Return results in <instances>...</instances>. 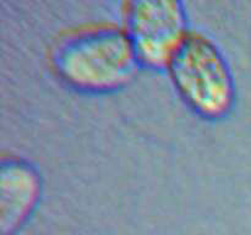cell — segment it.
<instances>
[{"mask_svg":"<svg viewBox=\"0 0 251 235\" xmlns=\"http://www.w3.org/2000/svg\"><path fill=\"white\" fill-rule=\"evenodd\" d=\"M48 60L61 83L91 94L125 87L141 68L120 24L108 22L82 24L61 33L51 43Z\"/></svg>","mask_w":251,"mask_h":235,"instance_id":"cell-1","label":"cell"},{"mask_svg":"<svg viewBox=\"0 0 251 235\" xmlns=\"http://www.w3.org/2000/svg\"><path fill=\"white\" fill-rule=\"evenodd\" d=\"M166 70L179 98L201 119H225L234 108L237 93L232 68L207 34L190 31Z\"/></svg>","mask_w":251,"mask_h":235,"instance_id":"cell-2","label":"cell"},{"mask_svg":"<svg viewBox=\"0 0 251 235\" xmlns=\"http://www.w3.org/2000/svg\"><path fill=\"white\" fill-rule=\"evenodd\" d=\"M120 26L135 51L140 66L166 69L190 29L180 1H127Z\"/></svg>","mask_w":251,"mask_h":235,"instance_id":"cell-3","label":"cell"},{"mask_svg":"<svg viewBox=\"0 0 251 235\" xmlns=\"http://www.w3.org/2000/svg\"><path fill=\"white\" fill-rule=\"evenodd\" d=\"M41 176L29 162L4 157L0 168L1 234L14 235L37 207L41 196Z\"/></svg>","mask_w":251,"mask_h":235,"instance_id":"cell-4","label":"cell"}]
</instances>
